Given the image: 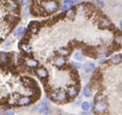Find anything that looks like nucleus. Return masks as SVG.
<instances>
[{
	"label": "nucleus",
	"mask_w": 122,
	"mask_h": 115,
	"mask_svg": "<svg viewBox=\"0 0 122 115\" xmlns=\"http://www.w3.org/2000/svg\"><path fill=\"white\" fill-rule=\"evenodd\" d=\"M15 52H0V109L28 106L41 97L36 80L17 63Z\"/></svg>",
	"instance_id": "f257e3e1"
},
{
	"label": "nucleus",
	"mask_w": 122,
	"mask_h": 115,
	"mask_svg": "<svg viewBox=\"0 0 122 115\" xmlns=\"http://www.w3.org/2000/svg\"><path fill=\"white\" fill-rule=\"evenodd\" d=\"M20 7L18 0H0V44L20 21Z\"/></svg>",
	"instance_id": "f03ea898"
},
{
	"label": "nucleus",
	"mask_w": 122,
	"mask_h": 115,
	"mask_svg": "<svg viewBox=\"0 0 122 115\" xmlns=\"http://www.w3.org/2000/svg\"><path fill=\"white\" fill-rule=\"evenodd\" d=\"M47 94H48L49 98L56 103H65L67 101V98H68L67 93L64 90H59V91L52 90Z\"/></svg>",
	"instance_id": "7ed1b4c3"
},
{
	"label": "nucleus",
	"mask_w": 122,
	"mask_h": 115,
	"mask_svg": "<svg viewBox=\"0 0 122 115\" xmlns=\"http://www.w3.org/2000/svg\"><path fill=\"white\" fill-rule=\"evenodd\" d=\"M94 110H95L96 113H105L108 110V104H107V102L99 94L96 95L95 104H94Z\"/></svg>",
	"instance_id": "20e7f679"
},
{
	"label": "nucleus",
	"mask_w": 122,
	"mask_h": 115,
	"mask_svg": "<svg viewBox=\"0 0 122 115\" xmlns=\"http://www.w3.org/2000/svg\"><path fill=\"white\" fill-rule=\"evenodd\" d=\"M58 7H59V4L56 0H48V1H46L42 4V9L44 11L45 16H49L53 12L57 11Z\"/></svg>",
	"instance_id": "39448f33"
},
{
	"label": "nucleus",
	"mask_w": 122,
	"mask_h": 115,
	"mask_svg": "<svg viewBox=\"0 0 122 115\" xmlns=\"http://www.w3.org/2000/svg\"><path fill=\"white\" fill-rule=\"evenodd\" d=\"M112 13L114 16L120 17L122 16V3L121 2H112L110 6Z\"/></svg>",
	"instance_id": "423d86ee"
},
{
	"label": "nucleus",
	"mask_w": 122,
	"mask_h": 115,
	"mask_svg": "<svg viewBox=\"0 0 122 115\" xmlns=\"http://www.w3.org/2000/svg\"><path fill=\"white\" fill-rule=\"evenodd\" d=\"M52 64L55 67L59 68V69H62L64 66H66V60H65V58H64L63 56H60L59 55L58 57H56V58H53Z\"/></svg>",
	"instance_id": "0eeeda50"
},
{
	"label": "nucleus",
	"mask_w": 122,
	"mask_h": 115,
	"mask_svg": "<svg viewBox=\"0 0 122 115\" xmlns=\"http://www.w3.org/2000/svg\"><path fill=\"white\" fill-rule=\"evenodd\" d=\"M98 26L100 29H105V28H109L112 26V22L108 18H101L98 22Z\"/></svg>",
	"instance_id": "6e6552de"
},
{
	"label": "nucleus",
	"mask_w": 122,
	"mask_h": 115,
	"mask_svg": "<svg viewBox=\"0 0 122 115\" xmlns=\"http://www.w3.org/2000/svg\"><path fill=\"white\" fill-rule=\"evenodd\" d=\"M39 112L41 114H48L49 113V105L46 102H42L41 104V105L38 107Z\"/></svg>",
	"instance_id": "1a4fd4ad"
},
{
	"label": "nucleus",
	"mask_w": 122,
	"mask_h": 115,
	"mask_svg": "<svg viewBox=\"0 0 122 115\" xmlns=\"http://www.w3.org/2000/svg\"><path fill=\"white\" fill-rule=\"evenodd\" d=\"M67 96L69 97V98H74V97H76L77 95H78V93H79V89H78V87H76V86H72V87H70L68 90H67Z\"/></svg>",
	"instance_id": "9d476101"
},
{
	"label": "nucleus",
	"mask_w": 122,
	"mask_h": 115,
	"mask_svg": "<svg viewBox=\"0 0 122 115\" xmlns=\"http://www.w3.org/2000/svg\"><path fill=\"white\" fill-rule=\"evenodd\" d=\"M121 60H122V54L113 55V56H112V57H111V59H110L111 63H112V64H113V65H117V64H120Z\"/></svg>",
	"instance_id": "9b49d317"
},
{
	"label": "nucleus",
	"mask_w": 122,
	"mask_h": 115,
	"mask_svg": "<svg viewBox=\"0 0 122 115\" xmlns=\"http://www.w3.org/2000/svg\"><path fill=\"white\" fill-rule=\"evenodd\" d=\"M84 95L86 97V98H89L92 96V86L91 85H86V87L84 88Z\"/></svg>",
	"instance_id": "f8f14e48"
},
{
	"label": "nucleus",
	"mask_w": 122,
	"mask_h": 115,
	"mask_svg": "<svg viewBox=\"0 0 122 115\" xmlns=\"http://www.w3.org/2000/svg\"><path fill=\"white\" fill-rule=\"evenodd\" d=\"M94 64L93 63H87V64H86L85 66H84V71H85V73H86V74H89V73H91L93 70H94Z\"/></svg>",
	"instance_id": "ddd939ff"
},
{
	"label": "nucleus",
	"mask_w": 122,
	"mask_h": 115,
	"mask_svg": "<svg viewBox=\"0 0 122 115\" xmlns=\"http://www.w3.org/2000/svg\"><path fill=\"white\" fill-rule=\"evenodd\" d=\"M75 15H76V11L75 9H68L66 14V17L68 18V19H73L75 17Z\"/></svg>",
	"instance_id": "4468645a"
},
{
	"label": "nucleus",
	"mask_w": 122,
	"mask_h": 115,
	"mask_svg": "<svg viewBox=\"0 0 122 115\" xmlns=\"http://www.w3.org/2000/svg\"><path fill=\"white\" fill-rule=\"evenodd\" d=\"M73 57H74V59L77 60V61H83L84 60V56L82 55L81 52H75Z\"/></svg>",
	"instance_id": "2eb2a0df"
},
{
	"label": "nucleus",
	"mask_w": 122,
	"mask_h": 115,
	"mask_svg": "<svg viewBox=\"0 0 122 115\" xmlns=\"http://www.w3.org/2000/svg\"><path fill=\"white\" fill-rule=\"evenodd\" d=\"M82 108H83L84 110H87V109H89V108H90V104L87 103V102H84V103H82Z\"/></svg>",
	"instance_id": "dca6fc26"
},
{
	"label": "nucleus",
	"mask_w": 122,
	"mask_h": 115,
	"mask_svg": "<svg viewBox=\"0 0 122 115\" xmlns=\"http://www.w3.org/2000/svg\"><path fill=\"white\" fill-rule=\"evenodd\" d=\"M22 33H23V27H21V26H20V27H18L17 29L15 30V37H17V36H19L20 34L22 35Z\"/></svg>",
	"instance_id": "f3484780"
},
{
	"label": "nucleus",
	"mask_w": 122,
	"mask_h": 115,
	"mask_svg": "<svg viewBox=\"0 0 122 115\" xmlns=\"http://www.w3.org/2000/svg\"><path fill=\"white\" fill-rule=\"evenodd\" d=\"M72 5L71 4H68V3H65L64 4V6H63V8H62V10L65 12V11H67L68 9H70V7H71Z\"/></svg>",
	"instance_id": "a211bd4d"
},
{
	"label": "nucleus",
	"mask_w": 122,
	"mask_h": 115,
	"mask_svg": "<svg viewBox=\"0 0 122 115\" xmlns=\"http://www.w3.org/2000/svg\"><path fill=\"white\" fill-rule=\"evenodd\" d=\"M64 2H65V3H68V4H71V5H74V3H76V1H73V0H65Z\"/></svg>",
	"instance_id": "6ab92c4d"
},
{
	"label": "nucleus",
	"mask_w": 122,
	"mask_h": 115,
	"mask_svg": "<svg viewBox=\"0 0 122 115\" xmlns=\"http://www.w3.org/2000/svg\"><path fill=\"white\" fill-rule=\"evenodd\" d=\"M20 5H27L28 4V0H19Z\"/></svg>",
	"instance_id": "aec40b11"
},
{
	"label": "nucleus",
	"mask_w": 122,
	"mask_h": 115,
	"mask_svg": "<svg viewBox=\"0 0 122 115\" xmlns=\"http://www.w3.org/2000/svg\"><path fill=\"white\" fill-rule=\"evenodd\" d=\"M72 66L73 67H75V68H80V64H78V63H72Z\"/></svg>",
	"instance_id": "412c9836"
},
{
	"label": "nucleus",
	"mask_w": 122,
	"mask_h": 115,
	"mask_svg": "<svg viewBox=\"0 0 122 115\" xmlns=\"http://www.w3.org/2000/svg\"><path fill=\"white\" fill-rule=\"evenodd\" d=\"M119 26H120V28H121V29H122V20L119 22Z\"/></svg>",
	"instance_id": "4be33fe9"
}]
</instances>
